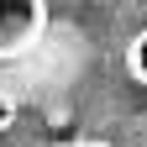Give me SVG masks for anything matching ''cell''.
Here are the masks:
<instances>
[{
    "label": "cell",
    "mask_w": 147,
    "mask_h": 147,
    "mask_svg": "<svg viewBox=\"0 0 147 147\" xmlns=\"http://www.w3.org/2000/svg\"><path fill=\"white\" fill-rule=\"evenodd\" d=\"M126 74H131L137 84H147V26L126 42Z\"/></svg>",
    "instance_id": "obj_2"
},
{
    "label": "cell",
    "mask_w": 147,
    "mask_h": 147,
    "mask_svg": "<svg viewBox=\"0 0 147 147\" xmlns=\"http://www.w3.org/2000/svg\"><path fill=\"white\" fill-rule=\"evenodd\" d=\"M79 147H116V142H79Z\"/></svg>",
    "instance_id": "obj_4"
},
{
    "label": "cell",
    "mask_w": 147,
    "mask_h": 147,
    "mask_svg": "<svg viewBox=\"0 0 147 147\" xmlns=\"http://www.w3.org/2000/svg\"><path fill=\"white\" fill-rule=\"evenodd\" d=\"M47 5L42 0H0V58H21L42 37Z\"/></svg>",
    "instance_id": "obj_1"
},
{
    "label": "cell",
    "mask_w": 147,
    "mask_h": 147,
    "mask_svg": "<svg viewBox=\"0 0 147 147\" xmlns=\"http://www.w3.org/2000/svg\"><path fill=\"white\" fill-rule=\"evenodd\" d=\"M11 126H16V100L0 89V131H11Z\"/></svg>",
    "instance_id": "obj_3"
}]
</instances>
